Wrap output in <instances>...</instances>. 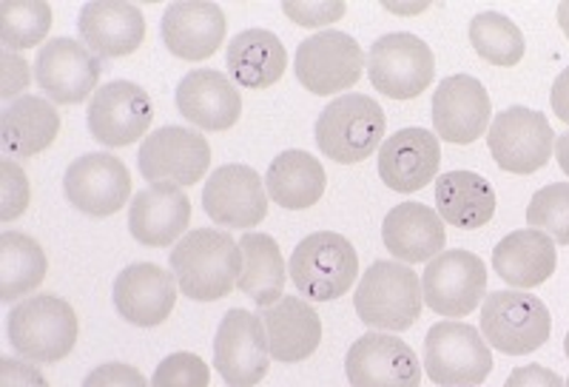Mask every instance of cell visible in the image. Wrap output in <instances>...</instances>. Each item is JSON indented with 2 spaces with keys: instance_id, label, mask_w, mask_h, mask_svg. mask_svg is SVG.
I'll list each match as a JSON object with an SVG mask.
<instances>
[{
  "instance_id": "1",
  "label": "cell",
  "mask_w": 569,
  "mask_h": 387,
  "mask_svg": "<svg viewBox=\"0 0 569 387\" xmlns=\"http://www.w3.org/2000/svg\"><path fill=\"white\" fill-rule=\"evenodd\" d=\"M171 274L182 297L217 302L228 297L242 274L240 242L222 228H194L171 248Z\"/></svg>"
},
{
  "instance_id": "2",
  "label": "cell",
  "mask_w": 569,
  "mask_h": 387,
  "mask_svg": "<svg viewBox=\"0 0 569 387\" xmlns=\"http://www.w3.org/2000/svg\"><path fill=\"white\" fill-rule=\"evenodd\" d=\"M7 334L20 359L54 365L78 345V314L54 294H34L20 299L7 317Z\"/></svg>"
},
{
  "instance_id": "3",
  "label": "cell",
  "mask_w": 569,
  "mask_h": 387,
  "mask_svg": "<svg viewBox=\"0 0 569 387\" xmlns=\"http://www.w3.org/2000/svg\"><path fill=\"white\" fill-rule=\"evenodd\" d=\"M421 294L419 274L405 262H373L365 271L362 282L356 288L353 308L368 328L382 330H410L421 317Z\"/></svg>"
},
{
  "instance_id": "4",
  "label": "cell",
  "mask_w": 569,
  "mask_h": 387,
  "mask_svg": "<svg viewBox=\"0 0 569 387\" xmlns=\"http://www.w3.org/2000/svg\"><path fill=\"white\" fill-rule=\"evenodd\" d=\"M385 120L382 106L373 97L342 95L322 109L317 120V146L328 160L339 166H356L382 149Z\"/></svg>"
},
{
  "instance_id": "5",
  "label": "cell",
  "mask_w": 569,
  "mask_h": 387,
  "mask_svg": "<svg viewBox=\"0 0 569 387\" xmlns=\"http://www.w3.org/2000/svg\"><path fill=\"white\" fill-rule=\"evenodd\" d=\"M288 277L311 302H333L353 288L359 277V257L350 239L342 234H308L291 254Z\"/></svg>"
},
{
  "instance_id": "6",
  "label": "cell",
  "mask_w": 569,
  "mask_h": 387,
  "mask_svg": "<svg viewBox=\"0 0 569 387\" xmlns=\"http://www.w3.org/2000/svg\"><path fill=\"white\" fill-rule=\"evenodd\" d=\"M552 334L547 305L525 290H492L481 305V336L507 356H525L543 348Z\"/></svg>"
},
{
  "instance_id": "7",
  "label": "cell",
  "mask_w": 569,
  "mask_h": 387,
  "mask_svg": "<svg viewBox=\"0 0 569 387\" xmlns=\"http://www.w3.org/2000/svg\"><path fill=\"white\" fill-rule=\"evenodd\" d=\"M425 370L439 387H476L492 370L490 345L472 325L445 319L427 330Z\"/></svg>"
},
{
  "instance_id": "8",
  "label": "cell",
  "mask_w": 569,
  "mask_h": 387,
  "mask_svg": "<svg viewBox=\"0 0 569 387\" xmlns=\"http://www.w3.org/2000/svg\"><path fill=\"white\" fill-rule=\"evenodd\" d=\"M368 78L390 100H413L436 78L433 49L410 32L382 34L370 46Z\"/></svg>"
},
{
  "instance_id": "9",
  "label": "cell",
  "mask_w": 569,
  "mask_h": 387,
  "mask_svg": "<svg viewBox=\"0 0 569 387\" xmlns=\"http://www.w3.org/2000/svg\"><path fill=\"white\" fill-rule=\"evenodd\" d=\"M487 146L498 168L510 175H536L556 151V131L541 111L510 106L492 117Z\"/></svg>"
},
{
  "instance_id": "10",
  "label": "cell",
  "mask_w": 569,
  "mask_h": 387,
  "mask_svg": "<svg viewBox=\"0 0 569 387\" xmlns=\"http://www.w3.org/2000/svg\"><path fill=\"white\" fill-rule=\"evenodd\" d=\"M213 368L228 387H257L271 370L266 325L259 314L233 308L213 336Z\"/></svg>"
},
{
  "instance_id": "11",
  "label": "cell",
  "mask_w": 569,
  "mask_h": 387,
  "mask_svg": "<svg viewBox=\"0 0 569 387\" xmlns=\"http://www.w3.org/2000/svg\"><path fill=\"white\" fill-rule=\"evenodd\" d=\"M140 175L151 186L188 188L206 177L211 166L208 137L182 126H162L140 146Z\"/></svg>"
},
{
  "instance_id": "12",
  "label": "cell",
  "mask_w": 569,
  "mask_h": 387,
  "mask_svg": "<svg viewBox=\"0 0 569 387\" xmlns=\"http://www.w3.org/2000/svg\"><path fill=\"white\" fill-rule=\"evenodd\" d=\"M425 305L439 317L465 319L487 297V268L472 251H441L421 274Z\"/></svg>"
},
{
  "instance_id": "13",
  "label": "cell",
  "mask_w": 569,
  "mask_h": 387,
  "mask_svg": "<svg viewBox=\"0 0 569 387\" xmlns=\"http://www.w3.org/2000/svg\"><path fill=\"white\" fill-rule=\"evenodd\" d=\"M365 69L362 46L350 34L328 29L313 38L302 40L293 60L297 80L311 91V95L328 97L348 91L359 83Z\"/></svg>"
},
{
  "instance_id": "14",
  "label": "cell",
  "mask_w": 569,
  "mask_h": 387,
  "mask_svg": "<svg viewBox=\"0 0 569 387\" xmlns=\"http://www.w3.org/2000/svg\"><path fill=\"white\" fill-rule=\"evenodd\" d=\"M63 194L69 206L78 208L86 217H114L131 197V175L123 160L106 151H91L78 157L66 168Z\"/></svg>"
},
{
  "instance_id": "15",
  "label": "cell",
  "mask_w": 569,
  "mask_h": 387,
  "mask_svg": "<svg viewBox=\"0 0 569 387\" xmlns=\"http://www.w3.org/2000/svg\"><path fill=\"white\" fill-rule=\"evenodd\" d=\"M100 71V58L71 38L46 40L34 58V80L46 91V100L58 106H78L94 97Z\"/></svg>"
},
{
  "instance_id": "16",
  "label": "cell",
  "mask_w": 569,
  "mask_h": 387,
  "mask_svg": "<svg viewBox=\"0 0 569 387\" xmlns=\"http://www.w3.org/2000/svg\"><path fill=\"white\" fill-rule=\"evenodd\" d=\"M202 208L220 228H257L268 214L266 180L242 162L217 168L202 188Z\"/></svg>"
},
{
  "instance_id": "17",
  "label": "cell",
  "mask_w": 569,
  "mask_h": 387,
  "mask_svg": "<svg viewBox=\"0 0 569 387\" xmlns=\"http://www.w3.org/2000/svg\"><path fill=\"white\" fill-rule=\"evenodd\" d=\"M151 120V97L129 80H111L100 86L89 103V131L106 149H126L146 137Z\"/></svg>"
},
{
  "instance_id": "18",
  "label": "cell",
  "mask_w": 569,
  "mask_h": 387,
  "mask_svg": "<svg viewBox=\"0 0 569 387\" xmlns=\"http://www.w3.org/2000/svg\"><path fill=\"white\" fill-rule=\"evenodd\" d=\"M345 374L350 387H419L421 365L413 348L399 336L373 334L359 336L345 356Z\"/></svg>"
},
{
  "instance_id": "19",
  "label": "cell",
  "mask_w": 569,
  "mask_h": 387,
  "mask_svg": "<svg viewBox=\"0 0 569 387\" xmlns=\"http://www.w3.org/2000/svg\"><path fill=\"white\" fill-rule=\"evenodd\" d=\"M492 103L485 86L470 75H453L439 83L430 103V117L439 140L470 146L490 129Z\"/></svg>"
},
{
  "instance_id": "20",
  "label": "cell",
  "mask_w": 569,
  "mask_h": 387,
  "mask_svg": "<svg viewBox=\"0 0 569 387\" xmlns=\"http://www.w3.org/2000/svg\"><path fill=\"white\" fill-rule=\"evenodd\" d=\"M177 279L154 262H134L117 274L111 297L117 314L137 328H157L177 305Z\"/></svg>"
},
{
  "instance_id": "21",
  "label": "cell",
  "mask_w": 569,
  "mask_h": 387,
  "mask_svg": "<svg viewBox=\"0 0 569 387\" xmlns=\"http://www.w3.org/2000/svg\"><path fill=\"white\" fill-rule=\"evenodd\" d=\"M78 32L94 58H129L146 40V18L126 0H91L80 9Z\"/></svg>"
},
{
  "instance_id": "22",
  "label": "cell",
  "mask_w": 569,
  "mask_h": 387,
  "mask_svg": "<svg viewBox=\"0 0 569 387\" xmlns=\"http://www.w3.org/2000/svg\"><path fill=\"white\" fill-rule=\"evenodd\" d=\"M226 12L211 0H177L162 14V43L174 58L200 63L226 40Z\"/></svg>"
},
{
  "instance_id": "23",
  "label": "cell",
  "mask_w": 569,
  "mask_h": 387,
  "mask_svg": "<svg viewBox=\"0 0 569 387\" xmlns=\"http://www.w3.org/2000/svg\"><path fill=\"white\" fill-rule=\"evenodd\" d=\"M441 166L439 137L427 129H401L379 149V177L390 191L416 194L433 182Z\"/></svg>"
},
{
  "instance_id": "24",
  "label": "cell",
  "mask_w": 569,
  "mask_h": 387,
  "mask_svg": "<svg viewBox=\"0 0 569 387\" xmlns=\"http://www.w3.org/2000/svg\"><path fill=\"white\" fill-rule=\"evenodd\" d=\"M177 109L202 131H228L242 115V95L222 71L194 69L177 86Z\"/></svg>"
},
{
  "instance_id": "25",
  "label": "cell",
  "mask_w": 569,
  "mask_h": 387,
  "mask_svg": "<svg viewBox=\"0 0 569 387\" xmlns=\"http://www.w3.org/2000/svg\"><path fill=\"white\" fill-rule=\"evenodd\" d=\"M191 200L177 186H149L129 206V231L146 248H169L186 237Z\"/></svg>"
},
{
  "instance_id": "26",
  "label": "cell",
  "mask_w": 569,
  "mask_h": 387,
  "mask_svg": "<svg viewBox=\"0 0 569 387\" xmlns=\"http://www.w3.org/2000/svg\"><path fill=\"white\" fill-rule=\"evenodd\" d=\"M259 319L266 325L268 348L282 365L311 359L322 343V319L311 302L299 297H282L271 308L259 310Z\"/></svg>"
},
{
  "instance_id": "27",
  "label": "cell",
  "mask_w": 569,
  "mask_h": 387,
  "mask_svg": "<svg viewBox=\"0 0 569 387\" xmlns=\"http://www.w3.org/2000/svg\"><path fill=\"white\" fill-rule=\"evenodd\" d=\"M382 239L399 262H430L445 251V220L425 202H401L385 217Z\"/></svg>"
},
{
  "instance_id": "28",
  "label": "cell",
  "mask_w": 569,
  "mask_h": 387,
  "mask_svg": "<svg viewBox=\"0 0 569 387\" xmlns=\"http://www.w3.org/2000/svg\"><path fill=\"white\" fill-rule=\"evenodd\" d=\"M60 115L52 100L23 95L0 111V151L7 160L38 157L58 140Z\"/></svg>"
},
{
  "instance_id": "29",
  "label": "cell",
  "mask_w": 569,
  "mask_h": 387,
  "mask_svg": "<svg viewBox=\"0 0 569 387\" xmlns=\"http://www.w3.org/2000/svg\"><path fill=\"white\" fill-rule=\"evenodd\" d=\"M558 251L547 234L536 228L507 234L492 251V268L512 288H538L556 274Z\"/></svg>"
},
{
  "instance_id": "30",
  "label": "cell",
  "mask_w": 569,
  "mask_h": 387,
  "mask_svg": "<svg viewBox=\"0 0 569 387\" xmlns=\"http://www.w3.org/2000/svg\"><path fill=\"white\" fill-rule=\"evenodd\" d=\"M228 75L242 89L262 91L279 83L288 69V52L282 40L268 29H246L231 38L226 52Z\"/></svg>"
},
{
  "instance_id": "31",
  "label": "cell",
  "mask_w": 569,
  "mask_h": 387,
  "mask_svg": "<svg viewBox=\"0 0 569 387\" xmlns=\"http://www.w3.org/2000/svg\"><path fill=\"white\" fill-rule=\"evenodd\" d=\"M433 194L439 217L456 228L476 231L496 217V191L476 171H447L436 180Z\"/></svg>"
},
{
  "instance_id": "32",
  "label": "cell",
  "mask_w": 569,
  "mask_h": 387,
  "mask_svg": "<svg viewBox=\"0 0 569 387\" xmlns=\"http://www.w3.org/2000/svg\"><path fill=\"white\" fill-rule=\"evenodd\" d=\"M268 197L277 206L288 211H305V208L317 206L322 200L325 188H328V175L325 166L308 151H282L277 160L268 166L266 175Z\"/></svg>"
},
{
  "instance_id": "33",
  "label": "cell",
  "mask_w": 569,
  "mask_h": 387,
  "mask_svg": "<svg viewBox=\"0 0 569 387\" xmlns=\"http://www.w3.org/2000/svg\"><path fill=\"white\" fill-rule=\"evenodd\" d=\"M242 251V274L237 279V288L246 294L259 308H271L273 302L284 297V279H288V265L277 239L259 231H246L240 239Z\"/></svg>"
},
{
  "instance_id": "34",
  "label": "cell",
  "mask_w": 569,
  "mask_h": 387,
  "mask_svg": "<svg viewBox=\"0 0 569 387\" xmlns=\"http://www.w3.org/2000/svg\"><path fill=\"white\" fill-rule=\"evenodd\" d=\"M49 271V259L38 239L18 231L0 234V299L14 302L40 288Z\"/></svg>"
},
{
  "instance_id": "35",
  "label": "cell",
  "mask_w": 569,
  "mask_h": 387,
  "mask_svg": "<svg viewBox=\"0 0 569 387\" xmlns=\"http://www.w3.org/2000/svg\"><path fill=\"white\" fill-rule=\"evenodd\" d=\"M470 43L481 60L512 69L525 60V32L501 12H481L470 23Z\"/></svg>"
},
{
  "instance_id": "36",
  "label": "cell",
  "mask_w": 569,
  "mask_h": 387,
  "mask_svg": "<svg viewBox=\"0 0 569 387\" xmlns=\"http://www.w3.org/2000/svg\"><path fill=\"white\" fill-rule=\"evenodd\" d=\"M52 29V7L46 0H0V40L3 49L27 52Z\"/></svg>"
},
{
  "instance_id": "37",
  "label": "cell",
  "mask_w": 569,
  "mask_h": 387,
  "mask_svg": "<svg viewBox=\"0 0 569 387\" xmlns=\"http://www.w3.org/2000/svg\"><path fill=\"white\" fill-rule=\"evenodd\" d=\"M527 226L547 234L556 246H569V182H552L532 194Z\"/></svg>"
},
{
  "instance_id": "38",
  "label": "cell",
  "mask_w": 569,
  "mask_h": 387,
  "mask_svg": "<svg viewBox=\"0 0 569 387\" xmlns=\"http://www.w3.org/2000/svg\"><path fill=\"white\" fill-rule=\"evenodd\" d=\"M208 381H211V368L206 359L188 350L166 356L151 376V387H208Z\"/></svg>"
},
{
  "instance_id": "39",
  "label": "cell",
  "mask_w": 569,
  "mask_h": 387,
  "mask_svg": "<svg viewBox=\"0 0 569 387\" xmlns=\"http://www.w3.org/2000/svg\"><path fill=\"white\" fill-rule=\"evenodd\" d=\"M32 188L23 168L14 160H0V222L18 220L29 208Z\"/></svg>"
},
{
  "instance_id": "40",
  "label": "cell",
  "mask_w": 569,
  "mask_h": 387,
  "mask_svg": "<svg viewBox=\"0 0 569 387\" xmlns=\"http://www.w3.org/2000/svg\"><path fill=\"white\" fill-rule=\"evenodd\" d=\"M282 12L305 29H322L348 14L345 0H284Z\"/></svg>"
},
{
  "instance_id": "41",
  "label": "cell",
  "mask_w": 569,
  "mask_h": 387,
  "mask_svg": "<svg viewBox=\"0 0 569 387\" xmlns=\"http://www.w3.org/2000/svg\"><path fill=\"white\" fill-rule=\"evenodd\" d=\"M32 69L34 66H29L23 54L12 52V49L0 52V97L7 103L23 97V91L32 83Z\"/></svg>"
},
{
  "instance_id": "42",
  "label": "cell",
  "mask_w": 569,
  "mask_h": 387,
  "mask_svg": "<svg viewBox=\"0 0 569 387\" xmlns=\"http://www.w3.org/2000/svg\"><path fill=\"white\" fill-rule=\"evenodd\" d=\"M83 387H151V381L123 361H106L83 379Z\"/></svg>"
},
{
  "instance_id": "43",
  "label": "cell",
  "mask_w": 569,
  "mask_h": 387,
  "mask_svg": "<svg viewBox=\"0 0 569 387\" xmlns=\"http://www.w3.org/2000/svg\"><path fill=\"white\" fill-rule=\"evenodd\" d=\"M0 387H49L46 376L23 359H0Z\"/></svg>"
},
{
  "instance_id": "44",
  "label": "cell",
  "mask_w": 569,
  "mask_h": 387,
  "mask_svg": "<svg viewBox=\"0 0 569 387\" xmlns=\"http://www.w3.org/2000/svg\"><path fill=\"white\" fill-rule=\"evenodd\" d=\"M505 387H567L556 370L543 368V365H525L516 368L507 379Z\"/></svg>"
},
{
  "instance_id": "45",
  "label": "cell",
  "mask_w": 569,
  "mask_h": 387,
  "mask_svg": "<svg viewBox=\"0 0 569 387\" xmlns=\"http://www.w3.org/2000/svg\"><path fill=\"white\" fill-rule=\"evenodd\" d=\"M550 103H552V115H556L561 123L569 126V66L558 75L556 83H552Z\"/></svg>"
},
{
  "instance_id": "46",
  "label": "cell",
  "mask_w": 569,
  "mask_h": 387,
  "mask_svg": "<svg viewBox=\"0 0 569 387\" xmlns=\"http://www.w3.org/2000/svg\"><path fill=\"white\" fill-rule=\"evenodd\" d=\"M556 160H558V166H561L563 175L569 177V126L563 135L556 137Z\"/></svg>"
},
{
  "instance_id": "47",
  "label": "cell",
  "mask_w": 569,
  "mask_h": 387,
  "mask_svg": "<svg viewBox=\"0 0 569 387\" xmlns=\"http://www.w3.org/2000/svg\"><path fill=\"white\" fill-rule=\"evenodd\" d=\"M382 7L388 9V12H396V14H419V12H425L427 3H416V7H408V3H405V7H401V3H388V0H385Z\"/></svg>"
},
{
  "instance_id": "48",
  "label": "cell",
  "mask_w": 569,
  "mask_h": 387,
  "mask_svg": "<svg viewBox=\"0 0 569 387\" xmlns=\"http://www.w3.org/2000/svg\"><path fill=\"white\" fill-rule=\"evenodd\" d=\"M558 27H561L563 38L569 40V0H563L561 7H558Z\"/></svg>"
},
{
  "instance_id": "49",
  "label": "cell",
  "mask_w": 569,
  "mask_h": 387,
  "mask_svg": "<svg viewBox=\"0 0 569 387\" xmlns=\"http://www.w3.org/2000/svg\"><path fill=\"white\" fill-rule=\"evenodd\" d=\"M563 354L569 356V334H567V339H563Z\"/></svg>"
},
{
  "instance_id": "50",
  "label": "cell",
  "mask_w": 569,
  "mask_h": 387,
  "mask_svg": "<svg viewBox=\"0 0 569 387\" xmlns=\"http://www.w3.org/2000/svg\"><path fill=\"white\" fill-rule=\"evenodd\" d=\"M563 385H567V387H569V379H567V381H563Z\"/></svg>"
}]
</instances>
